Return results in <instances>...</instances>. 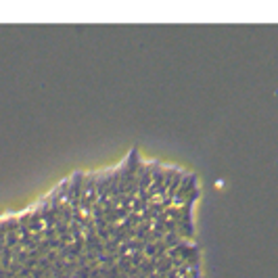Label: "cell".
I'll list each match as a JSON object with an SVG mask.
<instances>
[{
	"instance_id": "obj_3",
	"label": "cell",
	"mask_w": 278,
	"mask_h": 278,
	"mask_svg": "<svg viewBox=\"0 0 278 278\" xmlns=\"http://www.w3.org/2000/svg\"><path fill=\"white\" fill-rule=\"evenodd\" d=\"M172 268H174V263H172V257H168V255H165V257H161V260L157 261V270H155V272H157V274H161V276H165V274H168Z\"/></svg>"
},
{
	"instance_id": "obj_2",
	"label": "cell",
	"mask_w": 278,
	"mask_h": 278,
	"mask_svg": "<svg viewBox=\"0 0 278 278\" xmlns=\"http://www.w3.org/2000/svg\"><path fill=\"white\" fill-rule=\"evenodd\" d=\"M157 261H159L157 257H144V261L140 263V272L144 276H151L157 270Z\"/></svg>"
},
{
	"instance_id": "obj_4",
	"label": "cell",
	"mask_w": 278,
	"mask_h": 278,
	"mask_svg": "<svg viewBox=\"0 0 278 278\" xmlns=\"http://www.w3.org/2000/svg\"><path fill=\"white\" fill-rule=\"evenodd\" d=\"M44 239H57V228L54 226H44Z\"/></svg>"
},
{
	"instance_id": "obj_1",
	"label": "cell",
	"mask_w": 278,
	"mask_h": 278,
	"mask_svg": "<svg viewBox=\"0 0 278 278\" xmlns=\"http://www.w3.org/2000/svg\"><path fill=\"white\" fill-rule=\"evenodd\" d=\"M21 245V236H19V218L17 215H6V247L15 249Z\"/></svg>"
}]
</instances>
